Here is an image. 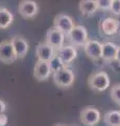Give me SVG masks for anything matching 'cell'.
Wrapping results in <instances>:
<instances>
[{"label": "cell", "instance_id": "8fae6325", "mask_svg": "<svg viewBox=\"0 0 120 126\" xmlns=\"http://www.w3.org/2000/svg\"><path fill=\"white\" fill-rule=\"evenodd\" d=\"M120 23L117 19L107 17L102 19L99 23V30L104 36H115L118 33Z\"/></svg>", "mask_w": 120, "mask_h": 126}, {"label": "cell", "instance_id": "7c38bea8", "mask_svg": "<svg viewBox=\"0 0 120 126\" xmlns=\"http://www.w3.org/2000/svg\"><path fill=\"white\" fill-rule=\"evenodd\" d=\"M56 55L61 58V60L64 62L66 66L71 64L77 57V49L74 45L68 44L62 46L60 49L56 50Z\"/></svg>", "mask_w": 120, "mask_h": 126}, {"label": "cell", "instance_id": "8992f818", "mask_svg": "<svg viewBox=\"0 0 120 126\" xmlns=\"http://www.w3.org/2000/svg\"><path fill=\"white\" fill-rule=\"evenodd\" d=\"M100 119H101V115L100 111L95 107H85L82 111H80V121L84 124V126H96Z\"/></svg>", "mask_w": 120, "mask_h": 126}, {"label": "cell", "instance_id": "cb8c5ba5", "mask_svg": "<svg viewBox=\"0 0 120 126\" xmlns=\"http://www.w3.org/2000/svg\"><path fill=\"white\" fill-rule=\"evenodd\" d=\"M5 110H6V103L3 100L0 99V113L5 112Z\"/></svg>", "mask_w": 120, "mask_h": 126}, {"label": "cell", "instance_id": "ba28073f", "mask_svg": "<svg viewBox=\"0 0 120 126\" xmlns=\"http://www.w3.org/2000/svg\"><path fill=\"white\" fill-rule=\"evenodd\" d=\"M53 26L61 30L66 36H68V35L70 34V32L74 29L75 24H74L73 19L70 17V16H68L66 14H59L55 17Z\"/></svg>", "mask_w": 120, "mask_h": 126}, {"label": "cell", "instance_id": "30bf717a", "mask_svg": "<svg viewBox=\"0 0 120 126\" xmlns=\"http://www.w3.org/2000/svg\"><path fill=\"white\" fill-rule=\"evenodd\" d=\"M52 70L48 61L38 60L33 67V77L38 81H46L51 76Z\"/></svg>", "mask_w": 120, "mask_h": 126}, {"label": "cell", "instance_id": "ffe728a7", "mask_svg": "<svg viewBox=\"0 0 120 126\" xmlns=\"http://www.w3.org/2000/svg\"><path fill=\"white\" fill-rule=\"evenodd\" d=\"M110 96L114 103H116L117 105H120V84H115L111 88Z\"/></svg>", "mask_w": 120, "mask_h": 126}, {"label": "cell", "instance_id": "4fadbf2b", "mask_svg": "<svg viewBox=\"0 0 120 126\" xmlns=\"http://www.w3.org/2000/svg\"><path fill=\"white\" fill-rule=\"evenodd\" d=\"M36 55L38 60L43 61H50L56 55V49H55L51 45H49L47 42L40 43L36 48Z\"/></svg>", "mask_w": 120, "mask_h": 126}, {"label": "cell", "instance_id": "ac0fdd59", "mask_svg": "<svg viewBox=\"0 0 120 126\" xmlns=\"http://www.w3.org/2000/svg\"><path fill=\"white\" fill-rule=\"evenodd\" d=\"M103 122L107 126H120V110H110L104 113Z\"/></svg>", "mask_w": 120, "mask_h": 126}, {"label": "cell", "instance_id": "3957f363", "mask_svg": "<svg viewBox=\"0 0 120 126\" xmlns=\"http://www.w3.org/2000/svg\"><path fill=\"white\" fill-rule=\"evenodd\" d=\"M17 59L18 56L11 40H3L0 42V61L4 64H11Z\"/></svg>", "mask_w": 120, "mask_h": 126}, {"label": "cell", "instance_id": "6da1fadb", "mask_svg": "<svg viewBox=\"0 0 120 126\" xmlns=\"http://www.w3.org/2000/svg\"><path fill=\"white\" fill-rule=\"evenodd\" d=\"M111 80L110 76L103 70L93 73L88 78V85L93 92L95 93H102L110 87Z\"/></svg>", "mask_w": 120, "mask_h": 126}, {"label": "cell", "instance_id": "5b68a950", "mask_svg": "<svg viewBox=\"0 0 120 126\" xmlns=\"http://www.w3.org/2000/svg\"><path fill=\"white\" fill-rule=\"evenodd\" d=\"M70 44L74 46H84L88 39V31L84 25H75L67 36Z\"/></svg>", "mask_w": 120, "mask_h": 126}, {"label": "cell", "instance_id": "603a6c76", "mask_svg": "<svg viewBox=\"0 0 120 126\" xmlns=\"http://www.w3.org/2000/svg\"><path fill=\"white\" fill-rule=\"evenodd\" d=\"M9 122V118L4 112L0 113V126H5Z\"/></svg>", "mask_w": 120, "mask_h": 126}, {"label": "cell", "instance_id": "d4e9b609", "mask_svg": "<svg viewBox=\"0 0 120 126\" xmlns=\"http://www.w3.org/2000/svg\"><path fill=\"white\" fill-rule=\"evenodd\" d=\"M116 62H118L120 64V46H118L117 48V54H116V59H115Z\"/></svg>", "mask_w": 120, "mask_h": 126}, {"label": "cell", "instance_id": "7a4b0ae2", "mask_svg": "<svg viewBox=\"0 0 120 126\" xmlns=\"http://www.w3.org/2000/svg\"><path fill=\"white\" fill-rule=\"evenodd\" d=\"M53 82L55 84L60 88H69L71 87L74 83L75 80V75L72 69H70L68 66H64L63 68L56 70L52 74Z\"/></svg>", "mask_w": 120, "mask_h": 126}, {"label": "cell", "instance_id": "9c48e42d", "mask_svg": "<svg viewBox=\"0 0 120 126\" xmlns=\"http://www.w3.org/2000/svg\"><path fill=\"white\" fill-rule=\"evenodd\" d=\"M18 12L23 18L32 19L38 15L39 6L37 4V2L33 1V0H22L19 3Z\"/></svg>", "mask_w": 120, "mask_h": 126}, {"label": "cell", "instance_id": "484cf974", "mask_svg": "<svg viewBox=\"0 0 120 126\" xmlns=\"http://www.w3.org/2000/svg\"><path fill=\"white\" fill-rule=\"evenodd\" d=\"M55 126H66V125H63V124H56V125H55Z\"/></svg>", "mask_w": 120, "mask_h": 126}, {"label": "cell", "instance_id": "d6986e66", "mask_svg": "<svg viewBox=\"0 0 120 126\" xmlns=\"http://www.w3.org/2000/svg\"><path fill=\"white\" fill-rule=\"evenodd\" d=\"M49 63H50V66H51L52 74L55 73V72H56V70H59V69H61V68H63L64 66H66V65L64 64V62L61 60V58L57 56V55H55V56L49 61Z\"/></svg>", "mask_w": 120, "mask_h": 126}, {"label": "cell", "instance_id": "2e32d148", "mask_svg": "<svg viewBox=\"0 0 120 126\" xmlns=\"http://www.w3.org/2000/svg\"><path fill=\"white\" fill-rule=\"evenodd\" d=\"M79 12L84 16H91L95 14L98 10V5L96 0H80L78 4Z\"/></svg>", "mask_w": 120, "mask_h": 126}, {"label": "cell", "instance_id": "9a60e30c", "mask_svg": "<svg viewBox=\"0 0 120 126\" xmlns=\"http://www.w3.org/2000/svg\"><path fill=\"white\" fill-rule=\"evenodd\" d=\"M118 46L113 42L107 41L102 43V56L101 59L106 62H112L115 61L116 54H117Z\"/></svg>", "mask_w": 120, "mask_h": 126}, {"label": "cell", "instance_id": "7402d4cb", "mask_svg": "<svg viewBox=\"0 0 120 126\" xmlns=\"http://www.w3.org/2000/svg\"><path fill=\"white\" fill-rule=\"evenodd\" d=\"M110 12L116 16H120V0H112Z\"/></svg>", "mask_w": 120, "mask_h": 126}, {"label": "cell", "instance_id": "4316f807", "mask_svg": "<svg viewBox=\"0 0 120 126\" xmlns=\"http://www.w3.org/2000/svg\"><path fill=\"white\" fill-rule=\"evenodd\" d=\"M70 126H78V125H70Z\"/></svg>", "mask_w": 120, "mask_h": 126}, {"label": "cell", "instance_id": "e0dca14e", "mask_svg": "<svg viewBox=\"0 0 120 126\" xmlns=\"http://www.w3.org/2000/svg\"><path fill=\"white\" fill-rule=\"evenodd\" d=\"M14 21V15L6 9L0 6V30H6Z\"/></svg>", "mask_w": 120, "mask_h": 126}, {"label": "cell", "instance_id": "277c9868", "mask_svg": "<svg viewBox=\"0 0 120 126\" xmlns=\"http://www.w3.org/2000/svg\"><path fill=\"white\" fill-rule=\"evenodd\" d=\"M67 36L62 32L61 30L56 29V27L52 26L49 29L46 34V41L49 45H51L55 49H60L62 46L65 45V40Z\"/></svg>", "mask_w": 120, "mask_h": 126}, {"label": "cell", "instance_id": "52a82bcc", "mask_svg": "<svg viewBox=\"0 0 120 126\" xmlns=\"http://www.w3.org/2000/svg\"><path fill=\"white\" fill-rule=\"evenodd\" d=\"M84 52L89 59L98 61L102 56V43L94 39H89L84 46Z\"/></svg>", "mask_w": 120, "mask_h": 126}, {"label": "cell", "instance_id": "44dd1931", "mask_svg": "<svg viewBox=\"0 0 120 126\" xmlns=\"http://www.w3.org/2000/svg\"><path fill=\"white\" fill-rule=\"evenodd\" d=\"M98 9L101 11H110L112 4V0H96Z\"/></svg>", "mask_w": 120, "mask_h": 126}, {"label": "cell", "instance_id": "5bb4252c", "mask_svg": "<svg viewBox=\"0 0 120 126\" xmlns=\"http://www.w3.org/2000/svg\"><path fill=\"white\" fill-rule=\"evenodd\" d=\"M13 42L14 48L16 50V54L18 56V59H23L28 53L29 45L26 39L22 36H15L11 39Z\"/></svg>", "mask_w": 120, "mask_h": 126}]
</instances>
